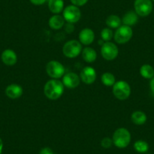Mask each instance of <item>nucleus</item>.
<instances>
[{"instance_id": "nucleus-1", "label": "nucleus", "mask_w": 154, "mask_h": 154, "mask_svg": "<svg viewBox=\"0 0 154 154\" xmlns=\"http://www.w3.org/2000/svg\"><path fill=\"white\" fill-rule=\"evenodd\" d=\"M64 91V85L59 79H51L45 84L44 94L50 100H57Z\"/></svg>"}, {"instance_id": "nucleus-2", "label": "nucleus", "mask_w": 154, "mask_h": 154, "mask_svg": "<svg viewBox=\"0 0 154 154\" xmlns=\"http://www.w3.org/2000/svg\"><path fill=\"white\" fill-rule=\"evenodd\" d=\"M131 136L129 131L125 128H119L112 134V143L118 148H125L131 142Z\"/></svg>"}, {"instance_id": "nucleus-3", "label": "nucleus", "mask_w": 154, "mask_h": 154, "mask_svg": "<svg viewBox=\"0 0 154 154\" xmlns=\"http://www.w3.org/2000/svg\"><path fill=\"white\" fill-rule=\"evenodd\" d=\"M131 86L125 81H117L112 85V94L120 100L128 99L131 94Z\"/></svg>"}, {"instance_id": "nucleus-4", "label": "nucleus", "mask_w": 154, "mask_h": 154, "mask_svg": "<svg viewBox=\"0 0 154 154\" xmlns=\"http://www.w3.org/2000/svg\"><path fill=\"white\" fill-rule=\"evenodd\" d=\"M82 45L79 41L75 39L69 40L63 45V54L68 58H75L82 53Z\"/></svg>"}, {"instance_id": "nucleus-5", "label": "nucleus", "mask_w": 154, "mask_h": 154, "mask_svg": "<svg viewBox=\"0 0 154 154\" xmlns=\"http://www.w3.org/2000/svg\"><path fill=\"white\" fill-rule=\"evenodd\" d=\"M45 70L48 76L54 79H59L65 74L64 66L57 60H50L46 64Z\"/></svg>"}, {"instance_id": "nucleus-6", "label": "nucleus", "mask_w": 154, "mask_h": 154, "mask_svg": "<svg viewBox=\"0 0 154 154\" xmlns=\"http://www.w3.org/2000/svg\"><path fill=\"white\" fill-rule=\"evenodd\" d=\"M133 35V30L131 26L121 25L116 29L114 33V40L118 44H125L131 40Z\"/></svg>"}, {"instance_id": "nucleus-7", "label": "nucleus", "mask_w": 154, "mask_h": 154, "mask_svg": "<svg viewBox=\"0 0 154 154\" xmlns=\"http://www.w3.org/2000/svg\"><path fill=\"white\" fill-rule=\"evenodd\" d=\"M100 53L104 60H113L119 54V48L113 42H104L100 48Z\"/></svg>"}, {"instance_id": "nucleus-8", "label": "nucleus", "mask_w": 154, "mask_h": 154, "mask_svg": "<svg viewBox=\"0 0 154 154\" xmlns=\"http://www.w3.org/2000/svg\"><path fill=\"white\" fill-rule=\"evenodd\" d=\"M81 11L79 7L70 5L65 7L63 10V17L65 21L70 23H75L81 18Z\"/></svg>"}, {"instance_id": "nucleus-9", "label": "nucleus", "mask_w": 154, "mask_h": 154, "mask_svg": "<svg viewBox=\"0 0 154 154\" xmlns=\"http://www.w3.org/2000/svg\"><path fill=\"white\" fill-rule=\"evenodd\" d=\"M134 8L137 15L140 17H146L152 11V0H135Z\"/></svg>"}, {"instance_id": "nucleus-10", "label": "nucleus", "mask_w": 154, "mask_h": 154, "mask_svg": "<svg viewBox=\"0 0 154 154\" xmlns=\"http://www.w3.org/2000/svg\"><path fill=\"white\" fill-rule=\"evenodd\" d=\"M80 77L75 72H69L63 75L62 82L66 88L69 89H73L78 87L80 84Z\"/></svg>"}, {"instance_id": "nucleus-11", "label": "nucleus", "mask_w": 154, "mask_h": 154, "mask_svg": "<svg viewBox=\"0 0 154 154\" xmlns=\"http://www.w3.org/2000/svg\"><path fill=\"white\" fill-rule=\"evenodd\" d=\"M80 79L86 85H91L94 83L97 78V73L95 69L91 66H85L81 70L80 72Z\"/></svg>"}, {"instance_id": "nucleus-12", "label": "nucleus", "mask_w": 154, "mask_h": 154, "mask_svg": "<svg viewBox=\"0 0 154 154\" xmlns=\"http://www.w3.org/2000/svg\"><path fill=\"white\" fill-rule=\"evenodd\" d=\"M95 35L94 31L90 28H84L79 34V41L82 45H89L94 41Z\"/></svg>"}, {"instance_id": "nucleus-13", "label": "nucleus", "mask_w": 154, "mask_h": 154, "mask_svg": "<svg viewBox=\"0 0 154 154\" xmlns=\"http://www.w3.org/2000/svg\"><path fill=\"white\" fill-rule=\"evenodd\" d=\"M23 93V88L18 84L12 83L5 88V94L11 99H17L22 96Z\"/></svg>"}, {"instance_id": "nucleus-14", "label": "nucleus", "mask_w": 154, "mask_h": 154, "mask_svg": "<svg viewBox=\"0 0 154 154\" xmlns=\"http://www.w3.org/2000/svg\"><path fill=\"white\" fill-rule=\"evenodd\" d=\"M1 59L4 64L7 66H14L17 61V56L15 51L11 49H5L2 51Z\"/></svg>"}, {"instance_id": "nucleus-15", "label": "nucleus", "mask_w": 154, "mask_h": 154, "mask_svg": "<svg viewBox=\"0 0 154 154\" xmlns=\"http://www.w3.org/2000/svg\"><path fill=\"white\" fill-rule=\"evenodd\" d=\"M48 25L51 29L57 30V29H61L64 26L65 20L63 16L60 15V14H54L49 18Z\"/></svg>"}, {"instance_id": "nucleus-16", "label": "nucleus", "mask_w": 154, "mask_h": 154, "mask_svg": "<svg viewBox=\"0 0 154 154\" xmlns=\"http://www.w3.org/2000/svg\"><path fill=\"white\" fill-rule=\"evenodd\" d=\"M138 21V15L134 11H128L123 15L122 23L123 25L131 26L135 25Z\"/></svg>"}, {"instance_id": "nucleus-17", "label": "nucleus", "mask_w": 154, "mask_h": 154, "mask_svg": "<svg viewBox=\"0 0 154 154\" xmlns=\"http://www.w3.org/2000/svg\"><path fill=\"white\" fill-rule=\"evenodd\" d=\"M48 8L54 14H59L64 8L63 0H48Z\"/></svg>"}, {"instance_id": "nucleus-18", "label": "nucleus", "mask_w": 154, "mask_h": 154, "mask_svg": "<svg viewBox=\"0 0 154 154\" xmlns=\"http://www.w3.org/2000/svg\"><path fill=\"white\" fill-rule=\"evenodd\" d=\"M82 56L83 60L87 63H93L97 59V52L94 48L91 47H85L82 48Z\"/></svg>"}, {"instance_id": "nucleus-19", "label": "nucleus", "mask_w": 154, "mask_h": 154, "mask_svg": "<svg viewBox=\"0 0 154 154\" xmlns=\"http://www.w3.org/2000/svg\"><path fill=\"white\" fill-rule=\"evenodd\" d=\"M131 119L133 123L135 124V125H142L145 124V122H146L147 117H146V115L145 114L144 112L140 110H137L132 112L131 116Z\"/></svg>"}, {"instance_id": "nucleus-20", "label": "nucleus", "mask_w": 154, "mask_h": 154, "mask_svg": "<svg viewBox=\"0 0 154 154\" xmlns=\"http://www.w3.org/2000/svg\"><path fill=\"white\" fill-rule=\"evenodd\" d=\"M122 19L118 15L111 14L106 19V24L110 29H117L121 26Z\"/></svg>"}, {"instance_id": "nucleus-21", "label": "nucleus", "mask_w": 154, "mask_h": 154, "mask_svg": "<svg viewBox=\"0 0 154 154\" xmlns=\"http://www.w3.org/2000/svg\"><path fill=\"white\" fill-rule=\"evenodd\" d=\"M140 73L144 79H151L154 77V69L151 65L143 64L140 68Z\"/></svg>"}, {"instance_id": "nucleus-22", "label": "nucleus", "mask_w": 154, "mask_h": 154, "mask_svg": "<svg viewBox=\"0 0 154 154\" xmlns=\"http://www.w3.org/2000/svg\"><path fill=\"white\" fill-rule=\"evenodd\" d=\"M101 82L105 86H112L116 82L115 75L111 72H104L101 75Z\"/></svg>"}, {"instance_id": "nucleus-23", "label": "nucleus", "mask_w": 154, "mask_h": 154, "mask_svg": "<svg viewBox=\"0 0 154 154\" xmlns=\"http://www.w3.org/2000/svg\"><path fill=\"white\" fill-rule=\"evenodd\" d=\"M134 148L137 152H140V153H144L146 152L149 149V144L147 142L144 141V140H139L135 141L134 143Z\"/></svg>"}, {"instance_id": "nucleus-24", "label": "nucleus", "mask_w": 154, "mask_h": 154, "mask_svg": "<svg viewBox=\"0 0 154 154\" xmlns=\"http://www.w3.org/2000/svg\"><path fill=\"white\" fill-rule=\"evenodd\" d=\"M113 31L109 27H105L100 32V37L104 42H109L113 37Z\"/></svg>"}, {"instance_id": "nucleus-25", "label": "nucleus", "mask_w": 154, "mask_h": 154, "mask_svg": "<svg viewBox=\"0 0 154 154\" xmlns=\"http://www.w3.org/2000/svg\"><path fill=\"white\" fill-rule=\"evenodd\" d=\"M112 140L109 137H103V139L101 140V142H100V144L101 146H103V148L105 149H107V148H109L112 144Z\"/></svg>"}, {"instance_id": "nucleus-26", "label": "nucleus", "mask_w": 154, "mask_h": 154, "mask_svg": "<svg viewBox=\"0 0 154 154\" xmlns=\"http://www.w3.org/2000/svg\"><path fill=\"white\" fill-rule=\"evenodd\" d=\"M70 2L73 5H75L77 7H81L85 5L88 2V0H70Z\"/></svg>"}, {"instance_id": "nucleus-27", "label": "nucleus", "mask_w": 154, "mask_h": 154, "mask_svg": "<svg viewBox=\"0 0 154 154\" xmlns=\"http://www.w3.org/2000/svg\"><path fill=\"white\" fill-rule=\"evenodd\" d=\"M47 0H29V2L35 5H42L45 3Z\"/></svg>"}, {"instance_id": "nucleus-28", "label": "nucleus", "mask_w": 154, "mask_h": 154, "mask_svg": "<svg viewBox=\"0 0 154 154\" xmlns=\"http://www.w3.org/2000/svg\"><path fill=\"white\" fill-rule=\"evenodd\" d=\"M39 154H54L53 151L49 147H44L39 152Z\"/></svg>"}, {"instance_id": "nucleus-29", "label": "nucleus", "mask_w": 154, "mask_h": 154, "mask_svg": "<svg viewBox=\"0 0 154 154\" xmlns=\"http://www.w3.org/2000/svg\"><path fill=\"white\" fill-rule=\"evenodd\" d=\"M149 87H150L151 91L154 94V77H152L150 79V82H149Z\"/></svg>"}, {"instance_id": "nucleus-30", "label": "nucleus", "mask_w": 154, "mask_h": 154, "mask_svg": "<svg viewBox=\"0 0 154 154\" xmlns=\"http://www.w3.org/2000/svg\"><path fill=\"white\" fill-rule=\"evenodd\" d=\"M2 149H3V141L1 138H0V154L2 153Z\"/></svg>"}, {"instance_id": "nucleus-31", "label": "nucleus", "mask_w": 154, "mask_h": 154, "mask_svg": "<svg viewBox=\"0 0 154 154\" xmlns=\"http://www.w3.org/2000/svg\"><path fill=\"white\" fill-rule=\"evenodd\" d=\"M152 1H154V0H152Z\"/></svg>"}]
</instances>
